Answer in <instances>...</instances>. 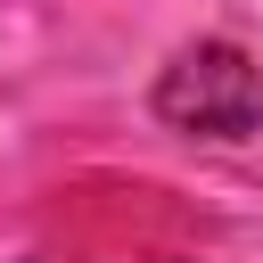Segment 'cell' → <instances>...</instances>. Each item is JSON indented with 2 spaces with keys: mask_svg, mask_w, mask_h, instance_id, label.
Here are the masks:
<instances>
[{
  "mask_svg": "<svg viewBox=\"0 0 263 263\" xmlns=\"http://www.w3.org/2000/svg\"><path fill=\"white\" fill-rule=\"evenodd\" d=\"M156 115L173 132H205V140H238L263 123V66L238 41H189L164 82H156Z\"/></svg>",
  "mask_w": 263,
  "mask_h": 263,
  "instance_id": "cell-1",
  "label": "cell"
}]
</instances>
